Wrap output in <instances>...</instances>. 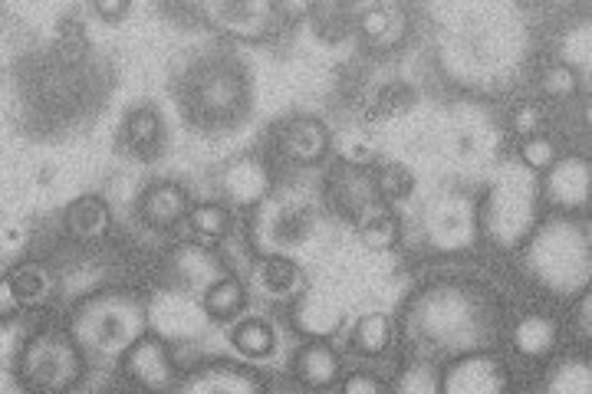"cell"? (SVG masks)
Returning a JSON list of instances; mask_svg holds the SVG:
<instances>
[{
    "label": "cell",
    "instance_id": "16",
    "mask_svg": "<svg viewBox=\"0 0 592 394\" xmlns=\"http://www.w3.org/2000/svg\"><path fill=\"white\" fill-rule=\"evenodd\" d=\"M188 227H191L194 243H201V246H214V243H221V240L230 233L234 217H230V211H227L224 204H217V201H204V204H194V207L188 211Z\"/></svg>",
    "mask_w": 592,
    "mask_h": 394
},
{
    "label": "cell",
    "instance_id": "20",
    "mask_svg": "<svg viewBox=\"0 0 592 394\" xmlns=\"http://www.w3.org/2000/svg\"><path fill=\"white\" fill-rule=\"evenodd\" d=\"M188 381H191V384H185L188 391H261V384H257V378L251 371L230 368V365L198 371Z\"/></svg>",
    "mask_w": 592,
    "mask_h": 394
},
{
    "label": "cell",
    "instance_id": "25",
    "mask_svg": "<svg viewBox=\"0 0 592 394\" xmlns=\"http://www.w3.org/2000/svg\"><path fill=\"white\" fill-rule=\"evenodd\" d=\"M550 391H576V394H589V387H592V368H589V361L585 358H579V355H566V358H559L556 365H553V371H550V384H546Z\"/></svg>",
    "mask_w": 592,
    "mask_h": 394
},
{
    "label": "cell",
    "instance_id": "36",
    "mask_svg": "<svg viewBox=\"0 0 592 394\" xmlns=\"http://www.w3.org/2000/svg\"><path fill=\"white\" fill-rule=\"evenodd\" d=\"M572 326H576V332H579V335H585V339L592 335V329H589V326H592V296H589V293L579 300L576 316H572Z\"/></svg>",
    "mask_w": 592,
    "mask_h": 394
},
{
    "label": "cell",
    "instance_id": "17",
    "mask_svg": "<svg viewBox=\"0 0 592 394\" xmlns=\"http://www.w3.org/2000/svg\"><path fill=\"white\" fill-rule=\"evenodd\" d=\"M126 145L139 158H152L162 145V118L155 109H136L126 118Z\"/></svg>",
    "mask_w": 592,
    "mask_h": 394
},
{
    "label": "cell",
    "instance_id": "33",
    "mask_svg": "<svg viewBox=\"0 0 592 394\" xmlns=\"http://www.w3.org/2000/svg\"><path fill=\"white\" fill-rule=\"evenodd\" d=\"M342 162L345 165H355V168H369L373 162H376V149L369 145V142H360V139H345V145H342Z\"/></svg>",
    "mask_w": 592,
    "mask_h": 394
},
{
    "label": "cell",
    "instance_id": "22",
    "mask_svg": "<svg viewBox=\"0 0 592 394\" xmlns=\"http://www.w3.org/2000/svg\"><path fill=\"white\" fill-rule=\"evenodd\" d=\"M352 345H355V352H363L369 358L382 355L392 345V319L382 316V313L363 316L360 322H355V329H352Z\"/></svg>",
    "mask_w": 592,
    "mask_h": 394
},
{
    "label": "cell",
    "instance_id": "12",
    "mask_svg": "<svg viewBox=\"0 0 592 394\" xmlns=\"http://www.w3.org/2000/svg\"><path fill=\"white\" fill-rule=\"evenodd\" d=\"M66 233L79 243H92V240H102L109 233V224H112V214H109V204L102 198H79L76 204L66 207Z\"/></svg>",
    "mask_w": 592,
    "mask_h": 394
},
{
    "label": "cell",
    "instance_id": "1",
    "mask_svg": "<svg viewBox=\"0 0 592 394\" xmlns=\"http://www.w3.org/2000/svg\"><path fill=\"white\" fill-rule=\"evenodd\" d=\"M530 267L540 280L559 293H572L589 280V237L569 220H553L543 227L530 246Z\"/></svg>",
    "mask_w": 592,
    "mask_h": 394
},
{
    "label": "cell",
    "instance_id": "27",
    "mask_svg": "<svg viewBox=\"0 0 592 394\" xmlns=\"http://www.w3.org/2000/svg\"><path fill=\"white\" fill-rule=\"evenodd\" d=\"M395 387L405 391V394H434V391H441V374L428 361H412L399 374V384Z\"/></svg>",
    "mask_w": 592,
    "mask_h": 394
},
{
    "label": "cell",
    "instance_id": "4",
    "mask_svg": "<svg viewBox=\"0 0 592 394\" xmlns=\"http://www.w3.org/2000/svg\"><path fill=\"white\" fill-rule=\"evenodd\" d=\"M448 394H501L507 391V368L491 355H464L441 374Z\"/></svg>",
    "mask_w": 592,
    "mask_h": 394
},
{
    "label": "cell",
    "instance_id": "26",
    "mask_svg": "<svg viewBox=\"0 0 592 394\" xmlns=\"http://www.w3.org/2000/svg\"><path fill=\"white\" fill-rule=\"evenodd\" d=\"M382 201H408L415 194V175L405 165H389L376 175Z\"/></svg>",
    "mask_w": 592,
    "mask_h": 394
},
{
    "label": "cell",
    "instance_id": "10",
    "mask_svg": "<svg viewBox=\"0 0 592 394\" xmlns=\"http://www.w3.org/2000/svg\"><path fill=\"white\" fill-rule=\"evenodd\" d=\"M425 313H431V326L425 329L434 342H441V345H454L457 339H464L467 335V329L464 326H470V316H467V303L461 300V293H454V290H441V293H434L431 296V303L425 300Z\"/></svg>",
    "mask_w": 592,
    "mask_h": 394
},
{
    "label": "cell",
    "instance_id": "14",
    "mask_svg": "<svg viewBox=\"0 0 592 394\" xmlns=\"http://www.w3.org/2000/svg\"><path fill=\"white\" fill-rule=\"evenodd\" d=\"M559 345V326L550 316H527L514 329V348L527 358H546Z\"/></svg>",
    "mask_w": 592,
    "mask_h": 394
},
{
    "label": "cell",
    "instance_id": "24",
    "mask_svg": "<svg viewBox=\"0 0 592 394\" xmlns=\"http://www.w3.org/2000/svg\"><path fill=\"white\" fill-rule=\"evenodd\" d=\"M230 342H234V348L241 352L244 358H270V355H274V348H277V335H274V329H270L267 322H261V319L241 322V326L234 329Z\"/></svg>",
    "mask_w": 592,
    "mask_h": 394
},
{
    "label": "cell",
    "instance_id": "6",
    "mask_svg": "<svg viewBox=\"0 0 592 394\" xmlns=\"http://www.w3.org/2000/svg\"><path fill=\"white\" fill-rule=\"evenodd\" d=\"M589 191H592V171L585 158H556L553 168L546 171V194L556 207L576 211L589 204Z\"/></svg>",
    "mask_w": 592,
    "mask_h": 394
},
{
    "label": "cell",
    "instance_id": "13",
    "mask_svg": "<svg viewBox=\"0 0 592 394\" xmlns=\"http://www.w3.org/2000/svg\"><path fill=\"white\" fill-rule=\"evenodd\" d=\"M221 188H224V194H227L234 204H257V201L267 194L270 178H267L264 165L244 158V162L227 165V171H224V178H221Z\"/></svg>",
    "mask_w": 592,
    "mask_h": 394
},
{
    "label": "cell",
    "instance_id": "30",
    "mask_svg": "<svg viewBox=\"0 0 592 394\" xmlns=\"http://www.w3.org/2000/svg\"><path fill=\"white\" fill-rule=\"evenodd\" d=\"M511 128L517 131L520 139H533V136H543L546 128V109L540 102H524L514 109L511 115Z\"/></svg>",
    "mask_w": 592,
    "mask_h": 394
},
{
    "label": "cell",
    "instance_id": "3",
    "mask_svg": "<svg viewBox=\"0 0 592 394\" xmlns=\"http://www.w3.org/2000/svg\"><path fill=\"white\" fill-rule=\"evenodd\" d=\"M83 374L79 348L60 332H40L24 352V378L43 391H66Z\"/></svg>",
    "mask_w": 592,
    "mask_h": 394
},
{
    "label": "cell",
    "instance_id": "19",
    "mask_svg": "<svg viewBox=\"0 0 592 394\" xmlns=\"http://www.w3.org/2000/svg\"><path fill=\"white\" fill-rule=\"evenodd\" d=\"M257 280H261L264 293L274 296V300H290V296L300 290V283H303V277H300V270H297V263H290V259H284V256L264 259L261 267H257Z\"/></svg>",
    "mask_w": 592,
    "mask_h": 394
},
{
    "label": "cell",
    "instance_id": "5",
    "mask_svg": "<svg viewBox=\"0 0 592 394\" xmlns=\"http://www.w3.org/2000/svg\"><path fill=\"white\" fill-rule=\"evenodd\" d=\"M126 368L129 374L149 387V391H172L175 387V365H172V355L165 348L162 339L155 335H142L129 352H126Z\"/></svg>",
    "mask_w": 592,
    "mask_h": 394
},
{
    "label": "cell",
    "instance_id": "2",
    "mask_svg": "<svg viewBox=\"0 0 592 394\" xmlns=\"http://www.w3.org/2000/svg\"><path fill=\"white\" fill-rule=\"evenodd\" d=\"M146 329V316L136 300L129 296H102L89 300L76 316V332L83 345L96 348L99 355L129 352Z\"/></svg>",
    "mask_w": 592,
    "mask_h": 394
},
{
    "label": "cell",
    "instance_id": "32",
    "mask_svg": "<svg viewBox=\"0 0 592 394\" xmlns=\"http://www.w3.org/2000/svg\"><path fill=\"white\" fill-rule=\"evenodd\" d=\"M342 391L345 394H389V384L382 378H376V374L360 371V374H349L342 381Z\"/></svg>",
    "mask_w": 592,
    "mask_h": 394
},
{
    "label": "cell",
    "instance_id": "7",
    "mask_svg": "<svg viewBox=\"0 0 592 394\" xmlns=\"http://www.w3.org/2000/svg\"><path fill=\"white\" fill-rule=\"evenodd\" d=\"M277 145L280 152L297 162V165H313L326 155L329 149V131L319 118H310V115H300V118H290L280 136H277Z\"/></svg>",
    "mask_w": 592,
    "mask_h": 394
},
{
    "label": "cell",
    "instance_id": "18",
    "mask_svg": "<svg viewBox=\"0 0 592 394\" xmlns=\"http://www.w3.org/2000/svg\"><path fill=\"white\" fill-rule=\"evenodd\" d=\"M11 283H14L24 306H43L56 293V280L43 263H24V267H17L11 274Z\"/></svg>",
    "mask_w": 592,
    "mask_h": 394
},
{
    "label": "cell",
    "instance_id": "11",
    "mask_svg": "<svg viewBox=\"0 0 592 394\" xmlns=\"http://www.w3.org/2000/svg\"><path fill=\"white\" fill-rule=\"evenodd\" d=\"M293 371H297V378H300L303 387L323 391V387H329V384L339 381L342 361H339V355L326 342H306L293 355Z\"/></svg>",
    "mask_w": 592,
    "mask_h": 394
},
{
    "label": "cell",
    "instance_id": "9",
    "mask_svg": "<svg viewBox=\"0 0 592 394\" xmlns=\"http://www.w3.org/2000/svg\"><path fill=\"white\" fill-rule=\"evenodd\" d=\"M188 211H191V201L185 194V188L172 185V181H159L152 185L142 201H139V217L155 227V230H172L178 227L181 220H188Z\"/></svg>",
    "mask_w": 592,
    "mask_h": 394
},
{
    "label": "cell",
    "instance_id": "8",
    "mask_svg": "<svg viewBox=\"0 0 592 394\" xmlns=\"http://www.w3.org/2000/svg\"><path fill=\"white\" fill-rule=\"evenodd\" d=\"M332 198L336 204L360 220L366 211L379 207V185L369 168H355V165H339L332 175Z\"/></svg>",
    "mask_w": 592,
    "mask_h": 394
},
{
    "label": "cell",
    "instance_id": "15",
    "mask_svg": "<svg viewBox=\"0 0 592 394\" xmlns=\"http://www.w3.org/2000/svg\"><path fill=\"white\" fill-rule=\"evenodd\" d=\"M363 27V37L379 47V50H389L395 47L402 37H405V11L395 8V4H379V8H369L360 21Z\"/></svg>",
    "mask_w": 592,
    "mask_h": 394
},
{
    "label": "cell",
    "instance_id": "31",
    "mask_svg": "<svg viewBox=\"0 0 592 394\" xmlns=\"http://www.w3.org/2000/svg\"><path fill=\"white\" fill-rule=\"evenodd\" d=\"M56 47H60V60L63 63H79L86 56V50H89L86 30L76 21H63L60 24V43Z\"/></svg>",
    "mask_w": 592,
    "mask_h": 394
},
{
    "label": "cell",
    "instance_id": "28",
    "mask_svg": "<svg viewBox=\"0 0 592 394\" xmlns=\"http://www.w3.org/2000/svg\"><path fill=\"white\" fill-rule=\"evenodd\" d=\"M540 89L550 96V99H572L579 92V76L569 63H556V66H546L543 76H540Z\"/></svg>",
    "mask_w": 592,
    "mask_h": 394
},
{
    "label": "cell",
    "instance_id": "35",
    "mask_svg": "<svg viewBox=\"0 0 592 394\" xmlns=\"http://www.w3.org/2000/svg\"><path fill=\"white\" fill-rule=\"evenodd\" d=\"M92 8H96V14L102 21H123L129 14V0H112V4H109V0H96Z\"/></svg>",
    "mask_w": 592,
    "mask_h": 394
},
{
    "label": "cell",
    "instance_id": "21",
    "mask_svg": "<svg viewBox=\"0 0 592 394\" xmlns=\"http://www.w3.org/2000/svg\"><path fill=\"white\" fill-rule=\"evenodd\" d=\"M244 303H248V290H244L241 280H234V277L211 283L207 293H204V313L211 319H230V316H237L244 309Z\"/></svg>",
    "mask_w": 592,
    "mask_h": 394
},
{
    "label": "cell",
    "instance_id": "34",
    "mask_svg": "<svg viewBox=\"0 0 592 394\" xmlns=\"http://www.w3.org/2000/svg\"><path fill=\"white\" fill-rule=\"evenodd\" d=\"M21 306H24V303H21L17 290H14V283H11V277H8L4 283H0V316L11 319V316H17Z\"/></svg>",
    "mask_w": 592,
    "mask_h": 394
},
{
    "label": "cell",
    "instance_id": "23",
    "mask_svg": "<svg viewBox=\"0 0 592 394\" xmlns=\"http://www.w3.org/2000/svg\"><path fill=\"white\" fill-rule=\"evenodd\" d=\"M355 230H360V240L369 250H392L399 243V224H395V217L382 204L366 211L360 220H355Z\"/></svg>",
    "mask_w": 592,
    "mask_h": 394
},
{
    "label": "cell",
    "instance_id": "29",
    "mask_svg": "<svg viewBox=\"0 0 592 394\" xmlns=\"http://www.w3.org/2000/svg\"><path fill=\"white\" fill-rule=\"evenodd\" d=\"M556 158H559L556 155V145L546 136H533V139H524L520 142V162L530 171H550Z\"/></svg>",
    "mask_w": 592,
    "mask_h": 394
}]
</instances>
